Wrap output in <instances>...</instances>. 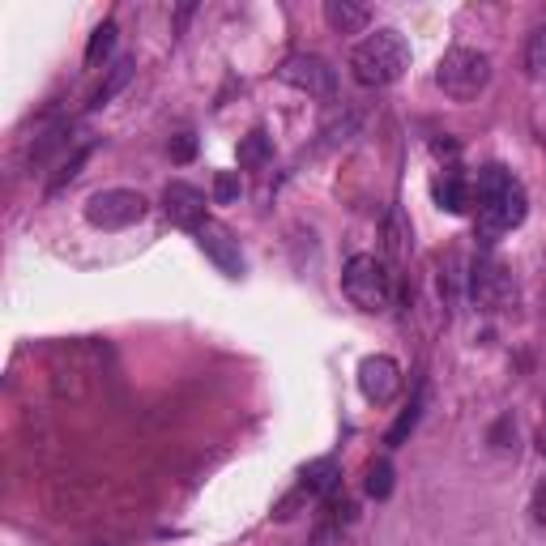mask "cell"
<instances>
[{"mask_svg": "<svg viewBox=\"0 0 546 546\" xmlns=\"http://www.w3.org/2000/svg\"><path fill=\"white\" fill-rule=\"evenodd\" d=\"M474 197H478V235L483 239H500L504 231L521 227L525 214H529V197H525L521 180L500 163L478 171Z\"/></svg>", "mask_w": 546, "mask_h": 546, "instance_id": "cell-1", "label": "cell"}, {"mask_svg": "<svg viewBox=\"0 0 546 546\" xmlns=\"http://www.w3.org/2000/svg\"><path fill=\"white\" fill-rule=\"evenodd\" d=\"M406 69H410V43L397 30H376V35H367L350 52V77L367 90L393 86Z\"/></svg>", "mask_w": 546, "mask_h": 546, "instance_id": "cell-2", "label": "cell"}, {"mask_svg": "<svg viewBox=\"0 0 546 546\" xmlns=\"http://www.w3.org/2000/svg\"><path fill=\"white\" fill-rule=\"evenodd\" d=\"M342 291L359 312H384L393 303V273L389 261H380L372 252L350 256L342 269Z\"/></svg>", "mask_w": 546, "mask_h": 546, "instance_id": "cell-3", "label": "cell"}, {"mask_svg": "<svg viewBox=\"0 0 546 546\" xmlns=\"http://www.w3.org/2000/svg\"><path fill=\"white\" fill-rule=\"evenodd\" d=\"M491 82V56L474 52V47H453L444 52V60L436 64V86L448 94L453 103H470L487 90Z\"/></svg>", "mask_w": 546, "mask_h": 546, "instance_id": "cell-4", "label": "cell"}, {"mask_svg": "<svg viewBox=\"0 0 546 546\" xmlns=\"http://www.w3.org/2000/svg\"><path fill=\"white\" fill-rule=\"evenodd\" d=\"M150 214V201L133 188H103L86 201V222L99 231H128Z\"/></svg>", "mask_w": 546, "mask_h": 546, "instance_id": "cell-5", "label": "cell"}, {"mask_svg": "<svg viewBox=\"0 0 546 546\" xmlns=\"http://www.w3.org/2000/svg\"><path fill=\"white\" fill-rule=\"evenodd\" d=\"M278 82L295 86L303 94H312V99H333L337 94V73L329 69L325 56H312V52H295L278 64Z\"/></svg>", "mask_w": 546, "mask_h": 546, "instance_id": "cell-6", "label": "cell"}, {"mask_svg": "<svg viewBox=\"0 0 546 546\" xmlns=\"http://www.w3.org/2000/svg\"><path fill=\"white\" fill-rule=\"evenodd\" d=\"M470 295H474L478 308L500 312L512 299V273L500 261H491V256H478V261L470 265Z\"/></svg>", "mask_w": 546, "mask_h": 546, "instance_id": "cell-7", "label": "cell"}, {"mask_svg": "<svg viewBox=\"0 0 546 546\" xmlns=\"http://www.w3.org/2000/svg\"><path fill=\"white\" fill-rule=\"evenodd\" d=\"M163 214L184 231H201L205 227V192L197 184H184V180H171L163 188Z\"/></svg>", "mask_w": 546, "mask_h": 546, "instance_id": "cell-8", "label": "cell"}, {"mask_svg": "<svg viewBox=\"0 0 546 546\" xmlns=\"http://www.w3.org/2000/svg\"><path fill=\"white\" fill-rule=\"evenodd\" d=\"M197 244L218 265V273H227V278H244L248 265H244V252H239V239L222 227V222H205V227L197 231Z\"/></svg>", "mask_w": 546, "mask_h": 546, "instance_id": "cell-9", "label": "cell"}, {"mask_svg": "<svg viewBox=\"0 0 546 546\" xmlns=\"http://www.w3.org/2000/svg\"><path fill=\"white\" fill-rule=\"evenodd\" d=\"M359 389H363V397L372 401V406L393 401L397 389H401V367H397V359H389V355H367V359L359 363Z\"/></svg>", "mask_w": 546, "mask_h": 546, "instance_id": "cell-10", "label": "cell"}, {"mask_svg": "<svg viewBox=\"0 0 546 546\" xmlns=\"http://www.w3.org/2000/svg\"><path fill=\"white\" fill-rule=\"evenodd\" d=\"M133 73H137V60L133 56H120L116 64H111V69H107V77H103V82H99V90H94L90 94V111H99V107H107L111 99H116V94L128 86V82H133Z\"/></svg>", "mask_w": 546, "mask_h": 546, "instance_id": "cell-11", "label": "cell"}, {"mask_svg": "<svg viewBox=\"0 0 546 546\" xmlns=\"http://www.w3.org/2000/svg\"><path fill=\"white\" fill-rule=\"evenodd\" d=\"M380 235H384V256H389V261H406L410 248H414V235H410V222L401 218V210H389Z\"/></svg>", "mask_w": 546, "mask_h": 546, "instance_id": "cell-12", "label": "cell"}, {"mask_svg": "<svg viewBox=\"0 0 546 546\" xmlns=\"http://www.w3.org/2000/svg\"><path fill=\"white\" fill-rule=\"evenodd\" d=\"M367 18H372V13L363 5H355V0H329L325 5V22L337 30V35H359L367 26Z\"/></svg>", "mask_w": 546, "mask_h": 546, "instance_id": "cell-13", "label": "cell"}, {"mask_svg": "<svg viewBox=\"0 0 546 546\" xmlns=\"http://www.w3.org/2000/svg\"><path fill=\"white\" fill-rule=\"evenodd\" d=\"M337 478H342V465L333 457H316L312 465H303V491L308 495H333Z\"/></svg>", "mask_w": 546, "mask_h": 546, "instance_id": "cell-14", "label": "cell"}, {"mask_svg": "<svg viewBox=\"0 0 546 546\" xmlns=\"http://www.w3.org/2000/svg\"><path fill=\"white\" fill-rule=\"evenodd\" d=\"M239 167H265L269 163V158H273V141H269V133H265V128H252V133L244 137V141H239Z\"/></svg>", "mask_w": 546, "mask_h": 546, "instance_id": "cell-15", "label": "cell"}, {"mask_svg": "<svg viewBox=\"0 0 546 546\" xmlns=\"http://www.w3.org/2000/svg\"><path fill=\"white\" fill-rule=\"evenodd\" d=\"M436 201H440V210H448V214H465V210H470V188H465L461 175H444V180L436 184Z\"/></svg>", "mask_w": 546, "mask_h": 546, "instance_id": "cell-16", "label": "cell"}, {"mask_svg": "<svg viewBox=\"0 0 546 546\" xmlns=\"http://www.w3.org/2000/svg\"><path fill=\"white\" fill-rule=\"evenodd\" d=\"M521 64H525V77H529V82H546V26H538L534 35L525 39Z\"/></svg>", "mask_w": 546, "mask_h": 546, "instance_id": "cell-17", "label": "cell"}, {"mask_svg": "<svg viewBox=\"0 0 546 546\" xmlns=\"http://www.w3.org/2000/svg\"><path fill=\"white\" fill-rule=\"evenodd\" d=\"M363 491L372 495V500H389L393 495V465L376 457V461H367V470H363Z\"/></svg>", "mask_w": 546, "mask_h": 546, "instance_id": "cell-18", "label": "cell"}, {"mask_svg": "<svg viewBox=\"0 0 546 546\" xmlns=\"http://www.w3.org/2000/svg\"><path fill=\"white\" fill-rule=\"evenodd\" d=\"M419 414H423V393L419 397H414L410 401V406H406V414H401V419L389 427V436H384V444H389V448H397V444H406V436H410V431L414 427H419Z\"/></svg>", "mask_w": 546, "mask_h": 546, "instance_id": "cell-19", "label": "cell"}, {"mask_svg": "<svg viewBox=\"0 0 546 546\" xmlns=\"http://www.w3.org/2000/svg\"><path fill=\"white\" fill-rule=\"evenodd\" d=\"M86 158H90V146L73 150V158H64V163H60V171L52 175V184H47V197H56V192H60L64 184H73V180H77V171L86 167Z\"/></svg>", "mask_w": 546, "mask_h": 546, "instance_id": "cell-20", "label": "cell"}, {"mask_svg": "<svg viewBox=\"0 0 546 546\" xmlns=\"http://www.w3.org/2000/svg\"><path fill=\"white\" fill-rule=\"evenodd\" d=\"M116 35H120L116 22H103L99 30H94V35H90V47H86V64H99V60L111 52V47H116Z\"/></svg>", "mask_w": 546, "mask_h": 546, "instance_id": "cell-21", "label": "cell"}, {"mask_svg": "<svg viewBox=\"0 0 546 546\" xmlns=\"http://www.w3.org/2000/svg\"><path fill=\"white\" fill-rule=\"evenodd\" d=\"M239 192H244V184H239V171H218L214 175V201L218 205L239 201Z\"/></svg>", "mask_w": 546, "mask_h": 546, "instance_id": "cell-22", "label": "cell"}, {"mask_svg": "<svg viewBox=\"0 0 546 546\" xmlns=\"http://www.w3.org/2000/svg\"><path fill=\"white\" fill-rule=\"evenodd\" d=\"M192 154H197V137H192V133H180V137L171 141V158H175V163H188Z\"/></svg>", "mask_w": 546, "mask_h": 546, "instance_id": "cell-23", "label": "cell"}, {"mask_svg": "<svg viewBox=\"0 0 546 546\" xmlns=\"http://www.w3.org/2000/svg\"><path fill=\"white\" fill-rule=\"evenodd\" d=\"M534 525H546V483H538L534 491Z\"/></svg>", "mask_w": 546, "mask_h": 546, "instance_id": "cell-24", "label": "cell"}, {"mask_svg": "<svg viewBox=\"0 0 546 546\" xmlns=\"http://www.w3.org/2000/svg\"><path fill=\"white\" fill-rule=\"evenodd\" d=\"M538 448H542V453H546V431H542V436H538Z\"/></svg>", "mask_w": 546, "mask_h": 546, "instance_id": "cell-25", "label": "cell"}, {"mask_svg": "<svg viewBox=\"0 0 546 546\" xmlns=\"http://www.w3.org/2000/svg\"><path fill=\"white\" fill-rule=\"evenodd\" d=\"M542 406H546V401H542Z\"/></svg>", "mask_w": 546, "mask_h": 546, "instance_id": "cell-26", "label": "cell"}]
</instances>
